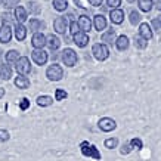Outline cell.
<instances>
[{
	"instance_id": "obj_17",
	"label": "cell",
	"mask_w": 161,
	"mask_h": 161,
	"mask_svg": "<svg viewBox=\"0 0 161 161\" xmlns=\"http://www.w3.org/2000/svg\"><path fill=\"white\" fill-rule=\"evenodd\" d=\"M93 25H95V28L98 30V31H103V30L107 28V18L103 15H96L93 18Z\"/></svg>"
},
{
	"instance_id": "obj_46",
	"label": "cell",
	"mask_w": 161,
	"mask_h": 161,
	"mask_svg": "<svg viewBox=\"0 0 161 161\" xmlns=\"http://www.w3.org/2000/svg\"><path fill=\"white\" fill-rule=\"evenodd\" d=\"M2 3H3V0H0V5H2Z\"/></svg>"
},
{
	"instance_id": "obj_41",
	"label": "cell",
	"mask_w": 161,
	"mask_h": 161,
	"mask_svg": "<svg viewBox=\"0 0 161 161\" xmlns=\"http://www.w3.org/2000/svg\"><path fill=\"white\" fill-rule=\"evenodd\" d=\"M102 2H103V0H89V3H90L92 6H95V8L101 6V5H102Z\"/></svg>"
},
{
	"instance_id": "obj_11",
	"label": "cell",
	"mask_w": 161,
	"mask_h": 161,
	"mask_svg": "<svg viewBox=\"0 0 161 161\" xmlns=\"http://www.w3.org/2000/svg\"><path fill=\"white\" fill-rule=\"evenodd\" d=\"M15 19H16V24H24L25 21L28 19V12H27V9H25L24 6H16L15 8Z\"/></svg>"
},
{
	"instance_id": "obj_5",
	"label": "cell",
	"mask_w": 161,
	"mask_h": 161,
	"mask_svg": "<svg viewBox=\"0 0 161 161\" xmlns=\"http://www.w3.org/2000/svg\"><path fill=\"white\" fill-rule=\"evenodd\" d=\"M77 59H78L77 53H75L73 49H69V47L62 52V61H64V64H65L67 67H69V68L74 67V65L77 64Z\"/></svg>"
},
{
	"instance_id": "obj_21",
	"label": "cell",
	"mask_w": 161,
	"mask_h": 161,
	"mask_svg": "<svg viewBox=\"0 0 161 161\" xmlns=\"http://www.w3.org/2000/svg\"><path fill=\"white\" fill-rule=\"evenodd\" d=\"M43 27H44V24L40 19H37V18L30 19V24H28L30 31H33V33H39V30H42Z\"/></svg>"
},
{
	"instance_id": "obj_38",
	"label": "cell",
	"mask_w": 161,
	"mask_h": 161,
	"mask_svg": "<svg viewBox=\"0 0 161 161\" xmlns=\"http://www.w3.org/2000/svg\"><path fill=\"white\" fill-rule=\"evenodd\" d=\"M107 5L112 9H117L118 6L121 5V0H107Z\"/></svg>"
},
{
	"instance_id": "obj_9",
	"label": "cell",
	"mask_w": 161,
	"mask_h": 161,
	"mask_svg": "<svg viewBox=\"0 0 161 161\" xmlns=\"http://www.w3.org/2000/svg\"><path fill=\"white\" fill-rule=\"evenodd\" d=\"M53 28L59 34H65V31L68 28V19H67L65 16H58V18L53 21Z\"/></svg>"
},
{
	"instance_id": "obj_15",
	"label": "cell",
	"mask_w": 161,
	"mask_h": 161,
	"mask_svg": "<svg viewBox=\"0 0 161 161\" xmlns=\"http://www.w3.org/2000/svg\"><path fill=\"white\" fill-rule=\"evenodd\" d=\"M109 18H111L112 24L120 25L123 21H124V12H123L120 8H117V9H111V12H109Z\"/></svg>"
},
{
	"instance_id": "obj_36",
	"label": "cell",
	"mask_w": 161,
	"mask_h": 161,
	"mask_svg": "<svg viewBox=\"0 0 161 161\" xmlns=\"http://www.w3.org/2000/svg\"><path fill=\"white\" fill-rule=\"evenodd\" d=\"M132 145H130V142H126L124 145L121 147V154L123 155H126V154H129V152H132Z\"/></svg>"
},
{
	"instance_id": "obj_6",
	"label": "cell",
	"mask_w": 161,
	"mask_h": 161,
	"mask_svg": "<svg viewBox=\"0 0 161 161\" xmlns=\"http://www.w3.org/2000/svg\"><path fill=\"white\" fill-rule=\"evenodd\" d=\"M31 58H33V61L37 65H44V64L47 62V59H49V55L43 49H34L31 52Z\"/></svg>"
},
{
	"instance_id": "obj_28",
	"label": "cell",
	"mask_w": 161,
	"mask_h": 161,
	"mask_svg": "<svg viewBox=\"0 0 161 161\" xmlns=\"http://www.w3.org/2000/svg\"><path fill=\"white\" fill-rule=\"evenodd\" d=\"M19 58V53L16 52V50H9V52H6V62L8 64H15Z\"/></svg>"
},
{
	"instance_id": "obj_12",
	"label": "cell",
	"mask_w": 161,
	"mask_h": 161,
	"mask_svg": "<svg viewBox=\"0 0 161 161\" xmlns=\"http://www.w3.org/2000/svg\"><path fill=\"white\" fill-rule=\"evenodd\" d=\"M139 36H141L142 39H145L147 42H148V40H151V39H152L154 33H152L151 25L148 24V22H142V24L139 25Z\"/></svg>"
},
{
	"instance_id": "obj_10",
	"label": "cell",
	"mask_w": 161,
	"mask_h": 161,
	"mask_svg": "<svg viewBox=\"0 0 161 161\" xmlns=\"http://www.w3.org/2000/svg\"><path fill=\"white\" fill-rule=\"evenodd\" d=\"M12 39V28L8 22H3L0 27V43H9Z\"/></svg>"
},
{
	"instance_id": "obj_45",
	"label": "cell",
	"mask_w": 161,
	"mask_h": 161,
	"mask_svg": "<svg viewBox=\"0 0 161 161\" xmlns=\"http://www.w3.org/2000/svg\"><path fill=\"white\" fill-rule=\"evenodd\" d=\"M158 21H160V24H161V15H160V16H158Z\"/></svg>"
},
{
	"instance_id": "obj_3",
	"label": "cell",
	"mask_w": 161,
	"mask_h": 161,
	"mask_svg": "<svg viewBox=\"0 0 161 161\" xmlns=\"http://www.w3.org/2000/svg\"><path fill=\"white\" fill-rule=\"evenodd\" d=\"M46 77L49 78L50 81H59L64 77V69L58 64H52L49 68L46 69Z\"/></svg>"
},
{
	"instance_id": "obj_37",
	"label": "cell",
	"mask_w": 161,
	"mask_h": 161,
	"mask_svg": "<svg viewBox=\"0 0 161 161\" xmlns=\"http://www.w3.org/2000/svg\"><path fill=\"white\" fill-rule=\"evenodd\" d=\"M19 108L22 109V111H25V109H28L30 108V101L27 98H22L19 101Z\"/></svg>"
},
{
	"instance_id": "obj_13",
	"label": "cell",
	"mask_w": 161,
	"mask_h": 161,
	"mask_svg": "<svg viewBox=\"0 0 161 161\" xmlns=\"http://www.w3.org/2000/svg\"><path fill=\"white\" fill-rule=\"evenodd\" d=\"M78 27H80V31H83L87 34L90 28H92V21L89 18L87 15H81V16H78Z\"/></svg>"
},
{
	"instance_id": "obj_40",
	"label": "cell",
	"mask_w": 161,
	"mask_h": 161,
	"mask_svg": "<svg viewBox=\"0 0 161 161\" xmlns=\"http://www.w3.org/2000/svg\"><path fill=\"white\" fill-rule=\"evenodd\" d=\"M152 27H154V28H155L157 31L160 33V30H161V24H160V21H158V18H155V19L152 21Z\"/></svg>"
},
{
	"instance_id": "obj_34",
	"label": "cell",
	"mask_w": 161,
	"mask_h": 161,
	"mask_svg": "<svg viewBox=\"0 0 161 161\" xmlns=\"http://www.w3.org/2000/svg\"><path fill=\"white\" fill-rule=\"evenodd\" d=\"M130 145H132V148H136V149H141V148L143 147L142 141L141 139H137V137H133L132 141H130Z\"/></svg>"
},
{
	"instance_id": "obj_31",
	"label": "cell",
	"mask_w": 161,
	"mask_h": 161,
	"mask_svg": "<svg viewBox=\"0 0 161 161\" xmlns=\"http://www.w3.org/2000/svg\"><path fill=\"white\" fill-rule=\"evenodd\" d=\"M68 96V93L62 90V89H56V92H55V99L56 101H64V99Z\"/></svg>"
},
{
	"instance_id": "obj_33",
	"label": "cell",
	"mask_w": 161,
	"mask_h": 161,
	"mask_svg": "<svg viewBox=\"0 0 161 161\" xmlns=\"http://www.w3.org/2000/svg\"><path fill=\"white\" fill-rule=\"evenodd\" d=\"M117 145H118L117 137H111V139H107V141H105V147H107L108 149H112V148H115Z\"/></svg>"
},
{
	"instance_id": "obj_44",
	"label": "cell",
	"mask_w": 161,
	"mask_h": 161,
	"mask_svg": "<svg viewBox=\"0 0 161 161\" xmlns=\"http://www.w3.org/2000/svg\"><path fill=\"white\" fill-rule=\"evenodd\" d=\"M127 2H129V3H133V2H135V0H127Z\"/></svg>"
},
{
	"instance_id": "obj_39",
	"label": "cell",
	"mask_w": 161,
	"mask_h": 161,
	"mask_svg": "<svg viewBox=\"0 0 161 161\" xmlns=\"http://www.w3.org/2000/svg\"><path fill=\"white\" fill-rule=\"evenodd\" d=\"M9 139V132L5 129H0V142H6Z\"/></svg>"
},
{
	"instance_id": "obj_14",
	"label": "cell",
	"mask_w": 161,
	"mask_h": 161,
	"mask_svg": "<svg viewBox=\"0 0 161 161\" xmlns=\"http://www.w3.org/2000/svg\"><path fill=\"white\" fill-rule=\"evenodd\" d=\"M73 37H74V43L77 44L78 47H86L89 44V36L86 34V33H83V31L75 33Z\"/></svg>"
},
{
	"instance_id": "obj_29",
	"label": "cell",
	"mask_w": 161,
	"mask_h": 161,
	"mask_svg": "<svg viewBox=\"0 0 161 161\" xmlns=\"http://www.w3.org/2000/svg\"><path fill=\"white\" fill-rule=\"evenodd\" d=\"M53 8L58 12H64V10L68 8V2L67 0H53Z\"/></svg>"
},
{
	"instance_id": "obj_7",
	"label": "cell",
	"mask_w": 161,
	"mask_h": 161,
	"mask_svg": "<svg viewBox=\"0 0 161 161\" xmlns=\"http://www.w3.org/2000/svg\"><path fill=\"white\" fill-rule=\"evenodd\" d=\"M98 127L102 130V132H112V130L117 127V123L114 121L112 118L105 117V118H101V120H99Z\"/></svg>"
},
{
	"instance_id": "obj_20",
	"label": "cell",
	"mask_w": 161,
	"mask_h": 161,
	"mask_svg": "<svg viewBox=\"0 0 161 161\" xmlns=\"http://www.w3.org/2000/svg\"><path fill=\"white\" fill-rule=\"evenodd\" d=\"M15 86L18 89H21V90H25V89L30 87V80L25 75H18V77L15 78Z\"/></svg>"
},
{
	"instance_id": "obj_1",
	"label": "cell",
	"mask_w": 161,
	"mask_h": 161,
	"mask_svg": "<svg viewBox=\"0 0 161 161\" xmlns=\"http://www.w3.org/2000/svg\"><path fill=\"white\" fill-rule=\"evenodd\" d=\"M80 149H81V154L84 157H89V158H93V160H101V152L98 151V148L95 145H90L89 142H81Z\"/></svg>"
},
{
	"instance_id": "obj_32",
	"label": "cell",
	"mask_w": 161,
	"mask_h": 161,
	"mask_svg": "<svg viewBox=\"0 0 161 161\" xmlns=\"http://www.w3.org/2000/svg\"><path fill=\"white\" fill-rule=\"evenodd\" d=\"M3 3H5L6 9H14L19 5V0H3Z\"/></svg>"
},
{
	"instance_id": "obj_18",
	"label": "cell",
	"mask_w": 161,
	"mask_h": 161,
	"mask_svg": "<svg viewBox=\"0 0 161 161\" xmlns=\"http://www.w3.org/2000/svg\"><path fill=\"white\" fill-rule=\"evenodd\" d=\"M46 44L49 46L50 50H56V49H59V46H61V40H59V37H56V36L50 34L49 37H46Z\"/></svg>"
},
{
	"instance_id": "obj_8",
	"label": "cell",
	"mask_w": 161,
	"mask_h": 161,
	"mask_svg": "<svg viewBox=\"0 0 161 161\" xmlns=\"http://www.w3.org/2000/svg\"><path fill=\"white\" fill-rule=\"evenodd\" d=\"M31 44H33L34 49H43L44 46H46V36L42 31L34 33L33 37H31Z\"/></svg>"
},
{
	"instance_id": "obj_25",
	"label": "cell",
	"mask_w": 161,
	"mask_h": 161,
	"mask_svg": "<svg viewBox=\"0 0 161 161\" xmlns=\"http://www.w3.org/2000/svg\"><path fill=\"white\" fill-rule=\"evenodd\" d=\"M102 42L105 43H109L111 44L112 42H115V30H108L107 33H103L102 34Z\"/></svg>"
},
{
	"instance_id": "obj_30",
	"label": "cell",
	"mask_w": 161,
	"mask_h": 161,
	"mask_svg": "<svg viewBox=\"0 0 161 161\" xmlns=\"http://www.w3.org/2000/svg\"><path fill=\"white\" fill-rule=\"evenodd\" d=\"M141 14L137 12V10H132L130 12V24L132 25H136V24H139L141 22Z\"/></svg>"
},
{
	"instance_id": "obj_19",
	"label": "cell",
	"mask_w": 161,
	"mask_h": 161,
	"mask_svg": "<svg viewBox=\"0 0 161 161\" xmlns=\"http://www.w3.org/2000/svg\"><path fill=\"white\" fill-rule=\"evenodd\" d=\"M129 44H130V42H129V37L127 36H120V37H117L115 39V46H117L118 50H126L127 47H129Z\"/></svg>"
},
{
	"instance_id": "obj_2",
	"label": "cell",
	"mask_w": 161,
	"mask_h": 161,
	"mask_svg": "<svg viewBox=\"0 0 161 161\" xmlns=\"http://www.w3.org/2000/svg\"><path fill=\"white\" fill-rule=\"evenodd\" d=\"M92 53L98 61H105L109 56V49L105 43H95L92 47Z\"/></svg>"
},
{
	"instance_id": "obj_23",
	"label": "cell",
	"mask_w": 161,
	"mask_h": 161,
	"mask_svg": "<svg viewBox=\"0 0 161 161\" xmlns=\"http://www.w3.org/2000/svg\"><path fill=\"white\" fill-rule=\"evenodd\" d=\"M10 77H12V69H10L9 65H2L0 67V78H3V80H10Z\"/></svg>"
},
{
	"instance_id": "obj_22",
	"label": "cell",
	"mask_w": 161,
	"mask_h": 161,
	"mask_svg": "<svg viewBox=\"0 0 161 161\" xmlns=\"http://www.w3.org/2000/svg\"><path fill=\"white\" fill-rule=\"evenodd\" d=\"M53 103V98H50V96H46V95H43V96H39L37 98V105L42 108L44 107H50Z\"/></svg>"
},
{
	"instance_id": "obj_16",
	"label": "cell",
	"mask_w": 161,
	"mask_h": 161,
	"mask_svg": "<svg viewBox=\"0 0 161 161\" xmlns=\"http://www.w3.org/2000/svg\"><path fill=\"white\" fill-rule=\"evenodd\" d=\"M27 37V27L24 24H16L15 25V39L18 42H22Z\"/></svg>"
},
{
	"instance_id": "obj_42",
	"label": "cell",
	"mask_w": 161,
	"mask_h": 161,
	"mask_svg": "<svg viewBox=\"0 0 161 161\" xmlns=\"http://www.w3.org/2000/svg\"><path fill=\"white\" fill-rule=\"evenodd\" d=\"M155 8L158 10H161V0H155Z\"/></svg>"
},
{
	"instance_id": "obj_24",
	"label": "cell",
	"mask_w": 161,
	"mask_h": 161,
	"mask_svg": "<svg viewBox=\"0 0 161 161\" xmlns=\"http://www.w3.org/2000/svg\"><path fill=\"white\" fill-rule=\"evenodd\" d=\"M27 9L30 10V14L39 15V14H40V10H42V8H40V5L37 3V2L31 0V2H28V3H27ZM28 10H27V12H28Z\"/></svg>"
},
{
	"instance_id": "obj_4",
	"label": "cell",
	"mask_w": 161,
	"mask_h": 161,
	"mask_svg": "<svg viewBox=\"0 0 161 161\" xmlns=\"http://www.w3.org/2000/svg\"><path fill=\"white\" fill-rule=\"evenodd\" d=\"M15 68L18 71L19 75H28L31 73V64H30V59L27 56H21L18 58V61L15 62Z\"/></svg>"
},
{
	"instance_id": "obj_27",
	"label": "cell",
	"mask_w": 161,
	"mask_h": 161,
	"mask_svg": "<svg viewBox=\"0 0 161 161\" xmlns=\"http://www.w3.org/2000/svg\"><path fill=\"white\" fill-rule=\"evenodd\" d=\"M133 43H135V46H136L137 49H147V46H148V42L145 39H142L139 34L133 37Z\"/></svg>"
},
{
	"instance_id": "obj_43",
	"label": "cell",
	"mask_w": 161,
	"mask_h": 161,
	"mask_svg": "<svg viewBox=\"0 0 161 161\" xmlns=\"http://www.w3.org/2000/svg\"><path fill=\"white\" fill-rule=\"evenodd\" d=\"M3 95H5V89H0V98H2Z\"/></svg>"
},
{
	"instance_id": "obj_35",
	"label": "cell",
	"mask_w": 161,
	"mask_h": 161,
	"mask_svg": "<svg viewBox=\"0 0 161 161\" xmlns=\"http://www.w3.org/2000/svg\"><path fill=\"white\" fill-rule=\"evenodd\" d=\"M78 31H80V27H78V22L77 21H73V22H71V24H69V33H71V34H75V33H78Z\"/></svg>"
},
{
	"instance_id": "obj_26",
	"label": "cell",
	"mask_w": 161,
	"mask_h": 161,
	"mask_svg": "<svg viewBox=\"0 0 161 161\" xmlns=\"http://www.w3.org/2000/svg\"><path fill=\"white\" fill-rule=\"evenodd\" d=\"M152 6H154L152 0H139V9L142 12H151Z\"/></svg>"
}]
</instances>
